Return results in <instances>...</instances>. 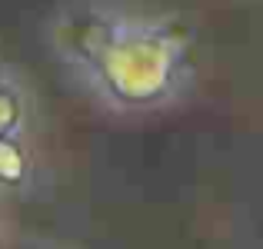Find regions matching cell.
<instances>
[{"label":"cell","mask_w":263,"mask_h":249,"mask_svg":"<svg viewBox=\"0 0 263 249\" xmlns=\"http://www.w3.org/2000/svg\"><path fill=\"white\" fill-rule=\"evenodd\" d=\"M50 50L77 83L117 113L177 103L193 83L186 37L160 13L110 0H73L50 20Z\"/></svg>","instance_id":"obj_1"},{"label":"cell","mask_w":263,"mask_h":249,"mask_svg":"<svg viewBox=\"0 0 263 249\" xmlns=\"http://www.w3.org/2000/svg\"><path fill=\"white\" fill-rule=\"evenodd\" d=\"M0 236H4V223H0Z\"/></svg>","instance_id":"obj_4"},{"label":"cell","mask_w":263,"mask_h":249,"mask_svg":"<svg viewBox=\"0 0 263 249\" xmlns=\"http://www.w3.org/2000/svg\"><path fill=\"white\" fill-rule=\"evenodd\" d=\"M33 173H37V160H33L30 136L0 140V196L27 193L33 183Z\"/></svg>","instance_id":"obj_3"},{"label":"cell","mask_w":263,"mask_h":249,"mask_svg":"<svg viewBox=\"0 0 263 249\" xmlns=\"http://www.w3.org/2000/svg\"><path fill=\"white\" fill-rule=\"evenodd\" d=\"M30 116H33V96L27 83L13 70L0 67V140L30 136Z\"/></svg>","instance_id":"obj_2"}]
</instances>
